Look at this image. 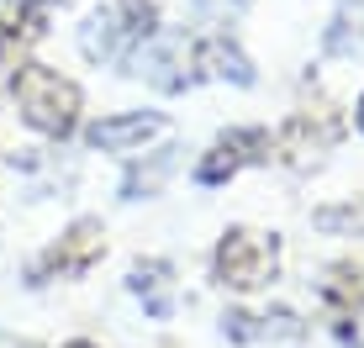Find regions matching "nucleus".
<instances>
[{
    "label": "nucleus",
    "instance_id": "nucleus-12",
    "mask_svg": "<svg viewBox=\"0 0 364 348\" xmlns=\"http://www.w3.org/2000/svg\"><path fill=\"white\" fill-rule=\"evenodd\" d=\"M0 348H37V343H21V338H11V332H0Z\"/></svg>",
    "mask_w": 364,
    "mask_h": 348
},
{
    "label": "nucleus",
    "instance_id": "nucleus-6",
    "mask_svg": "<svg viewBox=\"0 0 364 348\" xmlns=\"http://www.w3.org/2000/svg\"><path fill=\"white\" fill-rule=\"evenodd\" d=\"M191 64L206 69L211 80H232V85H254V64L243 58V48L228 43V37H206V43L191 48Z\"/></svg>",
    "mask_w": 364,
    "mask_h": 348
},
{
    "label": "nucleus",
    "instance_id": "nucleus-13",
    "mask_svg": "<svg viewBox=\"0 0 364 348\" xmlns=\"http://www.w3.org/2000/svg\"><path fill=\"white\" fill-rule=\"evenodd\" d=\"M354 127L364 132V95H359V106H354Z\"/></svg>",
    "mask_w": 364,
    "mask_h": 348
},
{
    "label": "nucleus",
    "instance_id": "nucleus-1",
    "mask_svg": "<svg viewBox=\"0 0 364 348\" xmlns=\"http://www.w3.org/2000/svg\"><path fill=\"white\" fill-rule=\"evenodd\" d=\"M154 32H159L154 0H106L80 21V53L90 64H127Z\"/></svg>",
    "mask_w": 364,
    "mask_h": 348
},
{
    "label": "nucleus",
    "instance_id": "nucleus-9",
    "mask_svg": "<svg viewBox=\"0 0 364 348\" xmlns=\"http://www.w3.org/2000/svg\"><path fill=\"white\" fill-rule=\"evenodd\" d=\"M174 153H180V148H164L148 169H127V180H122V201H143V195H154L159 185H164V174L174 169Z\"/></svg>",
    "mask_w": 364,
    "mask_h": 348
},
{
    "label": "nucleus",
    "instance_id": "nucleus-10",
    "mask_svg": "<svg viewBox=\"0 0 364 348\" xmlns=\"http://www.w3.org/2000/svg\"><path fill=\"white\" fill-rule=\"evenodd\" d=\"M317 227H328V232H338V227H364V206H343V211H322V217H317Z\"/></svg>",
    "mask_w": 364,
    "mask_h": 348
},
{
    "label": "nucleus",
    "instance_id": "nucleus-2",
    "mask_svg": "<svg viewBox=\"0 0 364 348\" xmlns=\"http://www.w3.org/2000/svg\"><path fill=\"white\" fill-rule=\"evenodd\" d=\"M16 106H21V121L43 138H69L74 121H80V85L64 80L58 69L48 64H21L16 69Z\"/></svg>",
    "mask_w": 364,
    "mask_h": 348
},
{
    "label": "nucleus",
    "instance_id": "nucleus-3",
    "mask_svg": "<svg viewBox=\"0 0 364 348\" xmlns=\"http://www.w3.org/2000/svg\"><path fill=\"white\" fill-rule=\"evenodd\" d=\"M274 264H280V243H274V232L237 227L217 248V275H222V285H232V290H254V285L274 280Z\"/></svg>",
    "mask_w": 364,
    "mask_h": 348
},
{
    "label": "nucleus",
    "instance_id": "nucleus-11",
    "mask_svg": "<svg viewBox=\"0 0 364 348\" xmlns=\"http://www.w3.org/2000/svg\"><path fill=\"white\" fill-rule=\"evenodd\" d=\"M11 43H16V27H0V64H6V53H11Z\"/></svg>",
    "mask_w": 364,
    "mask_h": 348
},
{
    "label": "nucleus",
    "instance_id": "nucleus-5",
    "mask_svg": "<svg viewBox=\"0 0 364 348\" xmlns=\"http://www.w3.org/2000/svg\"><path fill=\"white\" fill-rule=\"evenodd\" d=\"M169 121L164 111H117V116H100L90 121V148H100V153H132V148H143L148 138H159Z\"/></svg>",
    "mask_w": 364,
    "mask_h": 348
},
{
    "label": "nucleus",
    "instance_id": "nucleus-7",
    "mask_svg": "<svg viewBox=\"0 0 364 348\" xmlns=\"http://www.w3.org/2000/svg\"><path fill=\"white\" fill-rule=\"evenodd\" d=\"M254 143H264V132H228V138H222V143L196 164V180H200V185L232 180V174L243 169V158H254V153H243V148H254Z\"/></svg>",
    "mask_w": 364,
    "mask_h": 348
},
{
    "label": "nucleus",
    "instance_id": "nucleus-4",
    "mask_svg": "<svg viewBox=\"0 0 364 348\" xmlns=\"http://www.w3.org/2000/svg\"><path fill=\"white\" fill-rule=\"evenodd\" d=\"M127 64H132L137 80L159 85V90H185V85H191V43H185V37H159L154 32Z\"/></svg>",
    "mask_w": 364,
    "mask_h": 348
},
{
    "label": "nucleus",
    "instance_id": "nucleus-8",
    "mask_svg": "<svg viewBox=\"0 0 364 348\" xmlns=\"http://www.w3.org/2000/svg\"><path fill=\"white\" fill-rule=\"evenodd\" d=\"M95 254H100V227H95V222H80V227L64 238V248L48 254V264H58V275H80Z\"/></svg>",
    "mask_w": 364,
    "mask_h": 348
}]
</instances>
